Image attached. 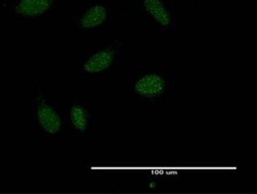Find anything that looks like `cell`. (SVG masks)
Listing matches in <instances>:
<instances>
[{"mask_svg":"<svg viewBox=\"0 0 257 194\" xmlns=\"http://www.w3.org/2000/svg\"><path fill=\"white\" fill-rule=\"evenodd\" d=\"M34 116L37 127L45 136H60L67 128L64 111L44 90H38L34 97Z\"/></svg>","mask_w":257,"mask_h":194,"instance_id":"277c9868","label":"cell"},{"mask_svg":"<svg viewBox=\"0 0 257 194\" xmlns=\"http://www.w3.org/2000/svg\"><path fill=\"white\" fill-rule=\"evenodd\" d=\"M173 82V73L138 72L132 82V91L141 103H160L171 96Z\"/></svg>","mask_w":257,"mask_h":194,"instance_id":"7a4b0ae2","label":"cell"},{"mask_svg":"<svg viewBox=\"0 0 257 194\" xmlns=\"http://www.w3.org/2000/svg\"><path fill=\"white\" fill-rule=\"evenodd\" d=\"M57 2L58 0H16L12 12L19 19H44L54 10Z\"/></svg>","mask_w":257,"mask_h":194,"instance_id":"52a82bcc","label":"cell"},{"mask_svg":"<svg viewBox=\"0 0 257 194\" xmlns=\"http://www.w3.org/2000/svg\"><path fill=\"white\" fill-rule=\"evenodd\" d=\"M125 43L119 38L111 42L86 48L79 61V71L86 76H100L112 72L119 64Z\"/></svg>","mask_w":257,"mask_h":194,"instance_id":"6da1fadb","label":"cell"},{"mask_svg":"<svg viewBox=\"0 0 257 194\" xmlns=\"http://www.w3.org/2000/svg\"><path fill=\"white\" fill-rule=\"evenodd\" d=\"M140 13L153 22L161 32L177 34V16L169 0H136Z\"/></svg>","mask_w":257,"mask_h":194,"instance_id":"5b68a950","label":"cell"},{"mask_svg":"<svg viewBox=\"0 0 257 194\" xmlns=\"http://www.w3.org/2000/svg\"><path fill=\"white\" fill-rule=\"evenodd\" d=\"M111 10L107 0H85L73 13V24L82 34H97L109 30Z\"/></svg>","mask_w":257,"mask_h":194,"instance_id":"3957f363","label":"cell"},{"mask_svg":"<svg viewBox=\"0 0 257 194\" xmlns=\"http://www.w3.org/2000/svg\"><path fill=\"white\" fill-rule=\"evenodd\" d=\"M66 127L75 136H85L94 126V115L87 103L82 99H70L64 111Z\"/></svg>","mask_w":257,"mask_h":194,"instance_id":"8992f818","label":"cell"}]
</instances>
